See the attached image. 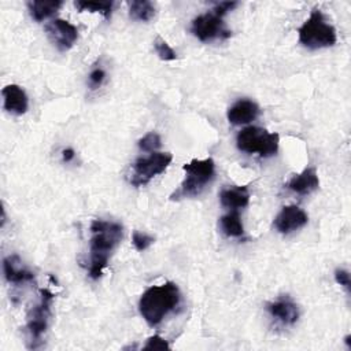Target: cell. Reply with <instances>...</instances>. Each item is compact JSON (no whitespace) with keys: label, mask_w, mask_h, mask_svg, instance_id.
<instances>
[{"label":"cell","mask_w":351,"mask_h":351,"mask_svg":"<svg viewBox=\"0 0 351 351\" xmlns=\"http://www.w3.org/2000/svg\"><path fill=\"white\" fill-rule=\"evenodd\" d=\"M266 310L273 318L287 326L293 325L299 318V307L288 295H282L278 299L269 302Z\"/></svg>","instance_id":"11"},{"label":"cell","mask_w":351,"mask_h":351,"mask_svg":"<svg viewBox=\"0 0 351 351\" xmlns=\"http://www.w3.org/2000/svg\"><path fill=\"white\" fill-rule=\"evenodd\" d=\"M221 229L229 237H240L244 233L243 222L237 211L232 210L230 213L221 217Z\"/></svg>","instance_id":"19"},{"label":"cell","mask_w":351,"mask_h":351,"mask_svg":"<svg viewBox=\"0 0 351 351\" xmlns=\"http://www.w3.org/2000/svg\"><path fill=\"white\" fill-rule=\"evenodd\" d=\"M160 145H162L160 136L156 132H149L138 140V148L145 152H156V149Z\"/></svg>","instance_id":"22"},{"label":"cell","mask_w":351,"mask_h":351,"mask_svg":"<svg viewBox=\"0 0 351 351\" xmlns=\"http://www.w3.org/2000/svg\"><path fill=\"white\" fill-rule=\"evenodd\" d=\"M155 241V237L147 234V233H141L138 230H134L133 232V236H132V243L134 245V248L137 251H144L147 250L151 244H154Z\"/></svg>","instance_id":"23"},{"label":"cell","mask_w":351,"mask_h":351,"mask_svg":"<svg viewBox=\"0 0 351 351\" xmlns=\"http://www.w3.org/2000/svg\"><path fill=\"white\" fill-rule=\"evenodd\" d=\"M280 136L269 133L258 126H247L241 129L236 137L237 148L247 154H258L261 158H270L278 151Z\"/></svg>","instance_id":"5"},{"label":"cell","mask_w":351,"mask_h":351,"mask_svg":"<svg viewBox=\"0 0 351 351\" xmlns=\"http://www.w3.org/2000/svg\"><path fill=\"white\" fill-rule=\"evenodd\" d=\"M173 160L170 152H151L148 156L138 158L130 166L129 182L133 186L147 185L155 176L162 174Z\"/></svg>","instance_id":"6"},{"label":"cell","mask_w":351,"mask_h":351,"mask_svg":"<svg viewBox=\"0 0 351 351\" xmlns=\"http://www.w3.org/2000/svg\"><path fill=\"white\" fill-rule=\"evenodd\" d=\"M154 48H155V52L156 55L159 56V59L162 60H174L177 59V53L176 51L160 37L158 36L154 41Z\"/></svg>","instance_id":"21"},{"label":"cell","mask_w":351,"mask_h":351,"mask_svg":"<svg viewBox=\"0 0 351 351\" xmlns=\"http://www.w3.org/2000/svg\"><path fill=\"white\" fill-rule=\"evenodd\" d=\"M228 121L233 125H245L259 115V107L255 101L240 99L233 103L228 110Z\"/></svg>","instance_id":"13"},{"label":"cell","mask_w":351,"mask_h":351,"mask_svg":"<svg viewBox=\"0 0 351 351\" xmlns=\"http://www.w3.org/2000/svg\"><path fill=\"white\" fill-rule=\"evenodd\" d=\"M191 32L200 40V41H211L215 38H229L232 32L225 26L221 16L217 14L206 12L199 16H196L192 21Z\"/></svg>","instance_id":"7"},{"label":"cell","mask_w":351,"mask_h":351,"mask_svg":"<svg viewBox=\"0 0 351 351\" xmlns=\"http://www.w3.org/2000/svg\"><path fill=\"white\" fill-rule=\"evenodd\" d=\"M74 155H75V152H74L73 148H64V149L62 151V159H63V162H71L73 158H74Z\"/></svg>","instance_id":"28"},{"label":"cell","mask_w":351,"mask_h":351,"mask_svg":"<svg viewBox=\"0 0 351 351\" xmlns=\"http://www.w3.org/2000/svg\"><path fill=\"white\" fill-rule=\"evenodd\" d=\"M45 32L59 51L70 49L78 38V30L64 19H53L45 25Z\"/></svg>","instance_id":"9"},{"label":"cell","mask_w":351,"mask_h":351,"mask_svg":"<svg viewBox=\"0 0 351 351\" xmlns=\"http://www.w3.org/2000/svg\"><path fill=\"white\" fill-rule=\"evenodd\" d=\"M41 302L36 307L32 308L27 319L26 329L29 332V336L33 341V347H36L34 343L40 341L43 335L47 330L48 326V318L51 315V304L53 300V293L48 289H41Z\"/></svg>","instance_id":"8"},{"label":"cell","mask_w":351,"mask_h":351,"mask_svg":"<svg viewBox=\"0 0 351 351\" xmlns=\"http://www.w3.org/2000/svg\"><path fill=\"white\" fill-rule=\"evenodd\" d=\"M219 202L223 207L237 211L244 208L250 203V191L245 185L241 186H228L219 192Z\"/></svg>","instance_id":"15"},{"label":"cell","mask_w":351,"mask_h":351,"mask_svg":"<svg viewBox=\"0 0 351 351\" xmlns=\"http://www.w3.org/2000/svg\"><path fill=\"white\" fill-rule=\"evenodd\" d=\"M104 80H106V71L101 67H95L89 73V86H90V89H97L99 86H101Z\"/></svg>","instance_id":"24"},{"label":"cell","mask_w":351,"mask_h":351,"mask_svg":"<svg viewBox=\"0 0 351 351\" xmlns=\"http://www.w3.org/2000/svg\"><path fill=\"white\" fill-rule=\"evenodd\" d=\"M350 339H351V335H347L346 339H344V341H346V344H347L348 348H351V340H350Z\"/></svg>","instance_id":"29"},{"label":"cell","mask_w":351,"mask_h":351,"mask_svg":"<svg viewBox=\"0 0 351 351\" xmlns=\"http://www.w3.org/2000/svg\"><path fill=\"white\" fill-rule=\"evenodd\" d=\"M90 232L89 277L97 280L101 277L112 250L122 239V226L117 222L95 219L90 223Z\"/></svg>","instance_id":"1"},{"label":"cell","mask_w":351,"mask_h":351,"mask_svg":"<svg viewBox=\"0 0 351 351\" xmlns=\"http://www.w3.org/2000/svg\"><path fill=\"white\" fill-rule=\"evenodd\" d=\"M3 99H4V110L15 114V115H22L27 111L29 107V100L26 92L15 84L7 85L1 90Z\"/></svg>","instance_id":"12"},{"label":"cell","mask_w":351,"mask_h":351,"mask_svg":"<svg viewBox=\"0 0 351 351\" xmlns=\"http://www.w3.org/2000/svg\"><path fill=\"white\" fill-rule=\"evenodd\" d=\"M3 270H4L5 280L8 282L21 284V282L32 281L34 278V274L32 271L21 267V262H19V258L16 255L4 258Z\"/></svg>","instance_id":"16"},{"label":"cell","mask_w":351,"mask_h":351,"mask_svg":"<svg viewBox=\"0 0 351 351\" xmlns=\"http://www.w3.org/2000/svg\"><path fill=\"white\" fill-rule=\"evenodd\" d=\"M234 7H237L236 1H221L218 4H215V7L211 10L214 14H217L218 16H223L226 12L232 11Z\"/></svg>","instance_id":"27"},{"label":"cell","mask_w":351,"mask_h":351,"mask_svg":"<svg viewBox=\"0 0 351 351\" xmlns=\"http://www.w3.org/2000/svg\"><path fill=\"white\" fill-rule=\"evenodd\" d=\"M319 186V180L317 176L315 169L307 167L302 173L295 174L287 184V188L299 193V195H308Z\"/></svg>","instance_id":"14"},{"label":"cell","mask_w":351,"mask_h":351,"mask_svg":"<svg viewBox=\"0 0 351 351\" xmlns=\"http://www.w3.org/2000/svg\"><path fill=\"white\" fill-rule=\"evenodd\" d=\"M180 299L181 295L178 287L174 282L167 281L145 289L140 296L138 310L147 324L154 326L178 306Z\"/></svg>","instance_id":"2"},{"label":"cell","mask_w":351,"mask_h":351,"mask_svg":"<svg viewBox=\"0 0 351 351\" xmlns=\"http://www.w3.org/2000/svg\"><path fill=\"white\" fill-rule=\"evenodd\" d=\"M308 221L307 214L298 206H284L280 213L276 215L274 218V228L282 233H291L293 230H298L300 228H303Z\"/></svg>","instance_id":"10"},{"label":"cell","mask_w":351,"mask_h":351,"mask_svg":"<svg viewBox=\"0 0 351 351\" xmlns=\"http://www.w3.org/2000/svg\"><path fill=\"white\" fill-rule=\"evenodd\" d=\"M143 348L144 350H167L170 348V346L165 339H162L158 335H154L147 340V344Z\"/></svg>","instance_id":"25"},{"label":"cell","mask_w":351,"mask_h":351,"mask_svg":"<svg viewBox=\"0 0 351 351\" xmlns=\"http://www.w3.org/2000/svg\"><path fill=\"white\" fill-rule=\"evenodd\" d=\"M62 4H63L62 0H53V1L33 0L27 3V8L34 21L43 22L44 19L52 16L62 7Z\"/></svg>","instance_id":"17"},{"label":"cell","mask_w":351,"mask_h":351,"mask_svg":"<svg viewBox=\"0 0 351 351\" xmlns=\"http://www.w3.org/2000/svg\"><path fill=\"white\" fill-rule=\"evenodd\" d=\"M299 41L310 49L332 47L337 41L336 29L325 19L319 10H313L308 19L299 27Z\"/></svg>","instance_id":"4"},{"label":"cell","mask_w":351,"mask_h":351,"mask_svg":"<svg viewBox=\"0 0 351 351\" xmlns=\"http://www.w3.org/2000/svg\"><path fill=\"white\" fill-rule=\"evenodd\" d=\"M155 15V5L148 0H133L129 3V16L134 21H151Z\"/></svg>","instance_id":"18"},{"label":"cell","mask_w":351,"mask_h":351,"mask_svg":"<svg viewBox=\"0 0 351 351\" xmlns=\"http://www.w3.org/2000/svg\"><path fill=\"white\" fill-rule=\"evenodd\" d=\"M335 280L337 284H340L347 292L351 291V278L347 270L344 269H336L335 270Z\"/></svg>","instance_id":"26"},{"label":"cell","mask_w":351,"mask_h":351,"mask_svg":"<svg viewBox=\"0 0 351 351\" xmlns=\"http://www.w3.org/2000/svg\"><path fill=\"white\" fill-rule=\"evenodd\" d=\"M74 5L80 11L100 12L106 19H110L114 3L112 1H82V0H78L74 3Z\"/></svg>","instance_id":"20"},{"label":"cell","mask_w":351,"mask_h":351,"mask_svg":"<svg viewBox=\"0 0 351 351\" xmlns=\"http://www.w3.org/2000/svg\"><path fill=\"white\" fill-rule=\"evenodd\" d=\"M182 170L185 171V178L180 188L171 193V200L200 195L204 186L214 178L215 163L211 158L192 159L182 166Z\"/></svg>","instance_id":"3"}]
</instances>
